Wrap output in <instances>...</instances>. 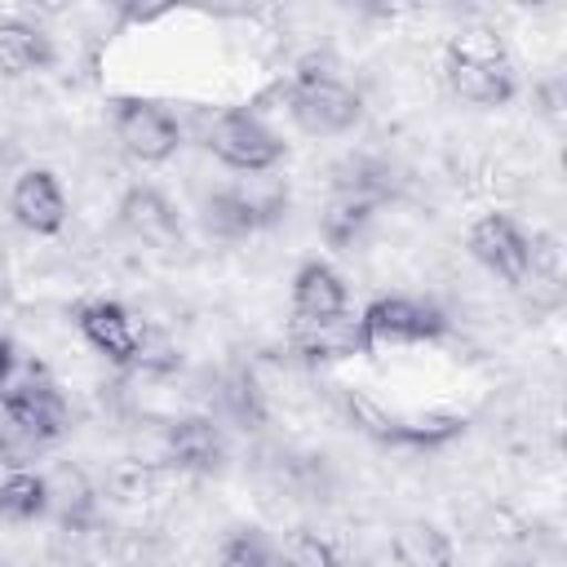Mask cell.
Listing matches in <instances>:
<instances>
[{"mask_svg":"<svg viewBox=\"0 0 567 567\" xmlns=\"http://www.w3.org/2000/svg\"><path fill=\"white\" fill-rule=\"evenodd\" d=\"M447 84L470 106H505L518 93L514 62L505 53V40L492 27H465L447 40Z\"/></svg>","mask_w":567,"mask_h":567,"instance_id":"obj_1","label":"cell"},{"mask_svg":"<svg viewBox=\"0 0 567 567\" xmlns=\"http://www.w3.org/2000/svg\"><path fill=\"white\" fill-rule=\"evenodd\" d=\"M288 115L310 137H341L363 120V97L328 71H301L288 89Z\"/></svg>","mask_w":567,"mask_h":567,"instance_id":"obj_2","label":"cell"},{"mask_svg":"<svg viewBox=\"0 0 567 567\" xmlns=\"http://www.w3.org/2000/svg\"><path fill=\"white\" fill-rule=\"evenodd\" d=\"M204 142H208V151H213L226 168H235V173H252V177L275 173V168L284 164V155H288L284 137H279L257 111H244V106L221 111V115L208 124Z\"/></svg>","mask_w":567,"mask_h":567,"instance_id":"obj_3","label":"cell"},{"mask_svg":"<svg viewBox=\"0 0 567 567\" xmlns=\"http://www.w3.org/2000/svg\"><path fill=\"white\" fill-rule=\"evenodd\" d=\"M111 133L137 164H164L182 146V124L164 102L151 97H115L111 106Z\"/></svg>","mask_w":567,"mask_h":567,"instance_id":"obj_4","label":"cell"},{"mask_svg":"<svg viewBox=\"0 0 567 567\" xmlns=\"http://www.w3.org/2000/svg\"><path fill=\"white\" fill-rule=\"evenodd\" d=\"M368 350L381 346H421V341H439L447 332V315L430 301L416 297H377L359 310Z\"/></svg>","mask_w":567,"mask_h":567,"instance_id":"obj_5","label":"cell"},{"mask_svg":"<svg viewBox=\"0 0 567 567\" xmlns=\"http://www.w3.org/2000/svg\"><path fill=\"white\" fill-rule=\"evenodd\" d=\"M288 208V195L275 186H221L204 195V230L217 239H252L279 213Z\"/></svg>","mask_w":567,"mask_h":567,"instance_id":"obj_6","label":"cell"},{"mask_svg":"<svg viewBox=\"0 0 567 567\" xmlns=\"http://www.w3.org/2000/svg\"><path fill=\"white\" fill-rule=\"evenodd\" d=\"M0 408H4L18 425H27L35 439H44L49 447L66 434V421H71L66 394H62V390H58V381H53V377H44L40 368H35V372H27V377H18V381L4 390Z\"/></svg>","mask_w":567,"mask_h":567,"instance_id":"obj_7","label":"cell"},{"mask_svg":"<svg viewBox=\"0 0 567 567\" xmlns=\"http://www.w3.org/2000/svg\"><path fill=\"white\" fill-rule=\"evenodd\" d=\"M71 319H75V332H80L102 359H111L115 368H133V359H137L146 332L137 328V319H133L120 301H106V297L80 301V306L71 310Z\"/></svg>","mask_w":567,"mask_h":567,"instance_id":"obj_8","label":"cell"},{"mask_svg":"<svg viewBox=\"0 0 567 567\" xmlns=\"http://www.w3.org/2000/svg\"><path fill=\"white\" fill-rule=\"evenodd\" d=\"M226 430L217 416H204V412H190V416H177L164 425V461L177 470V474H217L226 465Z\"/></svg>","mask_w":567,"mask_h":567,"instance_id":"obj_9","label":"cell"},{"mask_svg":"<svg viewBox=\"0 0 567 567\" xmlns=\"http://www.w3.org/2000/svg\"><path fill=\"white\" fill-rule=\"evenodd\" d=\"M465 244H470L474 261L487 275H496L501 284H514L518 288L527 279V235H523V226L509 213H483L470 226Z\"/></svg>","mask_w":567,"mask_h":567,"instance_id":"obj_10","label":"cell"},{"mask_svg":"<svg viewBox=\"0 0 567 567\" xmlns=\"http://www.w3.org/2000/svg\"><path fill=\"white\" fill-rule=\"evenodd\" d=\"M44 487H49V518L66 536L97 532V523H102V487L89 478V470H80L71 461H58L44 474Z\"/></svg>","mask_w":567,"mask_h":567,"instance_id":"obj_11","label":"cell"},{"mask_svg":"<svg viewBox=\"0 0 567 567\" xmlns=\"http://www.w3.org/2000/svg\"><path fill=\"white\" fill-rule=\"evenodd\" d=\"M9 213L31 235H58L66 226V195L49 168H22L9 186Z\"/></svg>","mask_w":567,"mask_h":567,"instance_id":"obj_12","label":"cell"},{"mask_svg":"<svg viewBox=\"0 0 567 567\" xmlns=\"http://www.w3.org/2000/svg\"><path fill=\"white\" fill-rule=\"evenodd\" d=\"M292 354H301L306 363H337V359H354V354H372L359 315H332V319H297L292 328Z\"/></svg>","mask_w":567,"mask_h":567,"instance_id":"obj_13","label":"cell"},{"mask_svg":"<svg viewBox=\"0 0 567 567\" xmlns=\"http://www.w3.org/2000/svg\"><path fill=\"white\" fill-rule=\"evenodd\" d=\"M115 221H120L133 239L155 244V248H168V244L182 235L168 195H164L159 186H151V182H137V186H128V190L120 195V204H115Z\"/></svg>","mask_w":567,"mask_h":567,"instance_id":"obj_14","label":"cell"},{"mask_svg":"<svg viewBox=\"0 0 567 567\" xmlns=\"http://www.w3.org/2000/svg\"><path fill=\"white\" fill-rule=\"evenodd\" d=\"M346 279L328 261H301L292 275V315L297 319H332L346 315Z\"/></svg>","mask_w":567,"mask_h":567,"instance_id":"obj_15","label":"cell"},{"mask_svg":"<svg viewBox=\"0 0 567 567\" xmlns=\"http://www.w3.org/2000/svg\"><path fill=\"white\" fill-rule=\"evenodd\" d=\"M390 554L399 567H452L456 563L452 536L430 518H403L390 532Z\"/></svg>","mask_w":567,"mask_h":567,"instance_id":"obj_16","label":"cell"},{"mask_svg":"<svg viewBox=\"0 0 567 567\" xmlns=\"http://www.w3.org/2000/svg\"><path fill=\"white\" fill-rule=\"evenodd\" d=\"M49 66H53V40L22 18H0V75L18 80Z\"/></svg>","mask_w":567,"mask_h":567,"instance_id":"obj_17","label":"cell"},{"mask_svg":"<svg viewBox=\"0 0 567 567\" xmlns=\"http://www.w3.org/2000/svg\"><path fill=\"white\" fill-rule=\"evenodd\" d=\"M377 208H381V199H372V195L337 190V195L323 204V213H319V239H323L328 248H354V244L363 239V230L372 226Z\"/></svg>","mask_w":567,"mask_h":567,"instance_id":"obj_18","label":"cell"},{"mask_svg":"<svg viewBox=\"0 0 567 567\" xmlns=\"http://www.w3.org/2000/svg\"><path fill=\"white\" fill-rule=\"evenodd\" d=\"M279 554L292 567H368V554L346 536H319V532H292Z\"/></svg>","mask_w":567,"mask_h":567,"instance_id":"obj_19","label":"cell"},{"mask_svg":"<svg viewBox=\"0 0 567 567\" xmlns=\"http://www.w3.org/2000/svg\"><path fill=\"white\" fill-rule=\"evenodd\" d=\"M465 430H470V421H465L461 412H443V408L408 412V416H399V447H412V452H443V447H452Z\"/></svg>","mask_w":567,"mask_h":567,"instance_id":"obj_20","label":"cell"},{"mask_svg":"<svg viewBox=\"0 0 567 567\" xmlns=\"http://www.w3.org/2000/svg\"><path fill=\"white\" fill-rule=\"evenodd\" d=\"M49 518V487L40 470H9L0 478V523H40Z\"/></svg>","mask_w":567,"mask_h":567,"instance_id":"obj_21","label":"cell"},{"mask_svg":"<svg viewBox=\"0 0 567 567\" xmlns=\"http://www.w3.org/2000/svg\"><path fill=\"white\" fill-rule=\"evenodd\" d=\"M341 412H346V421L363 434V439H372V443H381V447H399V412H390L385 403H377L368 390H354V385H341Z\"/></svg>","mask_w":567,"mask_h":567,"instance_id":"obj_22","label":"cell"},{"mask_svg":"<svg viewBox=\"0 0 567 567\" xmlns=\"http://www.w3.org/2000/svg\"><path fill=\"white\" fill-rule=\"evenodd\" d=\"M217 416L235 421L239 430H257L266 421V399L248 372H230L217 381Z\"/></svg>","mask_w":567,"mask_h":567,"instance_id":"obj_23","label":"cell"},{"mask_svg":"<svg viewBox=\"0 0 567 567\" xmlns=\"http://www.w3.org/2000/svg\"><path fill=\"white\" fill-rule=\"evenodd\" d=\"M155 483H159V474L151 461H115L102 478V496H111L120 505H146L155 496Z\"/></svg>","mask_w":567,"mask_h":567,"instance_id":"obj_24","label":"cell"},{"mask_svg":"<svg viewBox=\"0 0 567 567\" xmlns=\"http://www.w3.org/2000/svg\"><path fill=\"white\" fill-rule=\"evenodd\" d=\"M279 558V545L261 527H235L217 545V567H270Z\"/></svg>","mask_w":567,"mask_h":567,"instance_id":"obj_25","label":"cell"},{"mask_svg":"<svg viewBox=\"0 0 567 567\" xmlns=\"http://www.w3.org/2000/svg\"><path fill=\"white\" fill-rule=\"evenodd\" d=\"M44 452H49V443L35 439L27 425H18V421L0 408V461H4L9 470H35V456H44Z\"/></svg>","mask_w":567,"mask_h":567,"instance_id":"obj_26","label":"cell"},{"mask_svg":"<svg viewBox=\"0 0 567 567\" xmlns=\"http://www.w3.org/2000/svg\"><path fill=\"white\" fill-rule=\"evenodd\" d=\"M536 102H540V115L545 120H563V106H567V89H563V80H545L540 89H536Z\"/></svg>","mask_w":567,"mask_h":567,"instance_id":"obj_27","label":"cell"},{"mask_svg":"<svg viewBox=\"0 0 567 567\" xmlns=\"http://www.w3.org/2000/svg\"><path fill=\"white\" fill-rule=\"evenodd\" d=\"M13 368H18V354H13V341L0 332V399H4V390L13 385Z\"/></svg>","mask_w":567,"mask_h":567,"instance_id":"obj_28","label":"cell"},{"mask_svg":"<svg viewBox=\"0 0 567 567\" xmlns=\"http://www.w3.org/2000/svg\"><path fill=\"white\" fill-rule=\"evenodd\" d=\"M124 13V22H155V18H164V9H120Z\"/></svg>","mask_w":567,"mask_h":567,"instance_id":"obj_29","label":"cell"},{"mask_svg":"<svg viewBox=\"0 0 567 567\" xmlns=\"http://www.w3.org/2000/svg\"><path fill=\"white\" fill-rule=\"evenodd\" d=\"M270 567H292V563H288V558H284V554H279V558H275V563H270Z\"/></svg>","mask_w":567,"mask_h":567,"instance_id":"obj_30","label":"cell"},{"mask_svg":"<svg viewBox=\"0 0 567 567\" xmlns=\"http://www.w3.org/2000/svg\"><path fill=\"white\" fill-rule=\"evenodd\" d=\"M505 567H523V563H505Z\"/></svg>","mask_w":567,"mask_h":567,"instance_id":"obj_31","label":"cell"},{"mask_svg":"<svg viewBox=\"0 0 567 567\" xmlns=\"http://www.w3.org/2000/svg\"><path fill=\"white\" fill-rule=\"evenodd\" d=\"M0 567H13V563H0Z\"/></svg>","mask_w":567,"mask_h":567,"instance_id":"obj_32","label":"cell"}]
</instances>
